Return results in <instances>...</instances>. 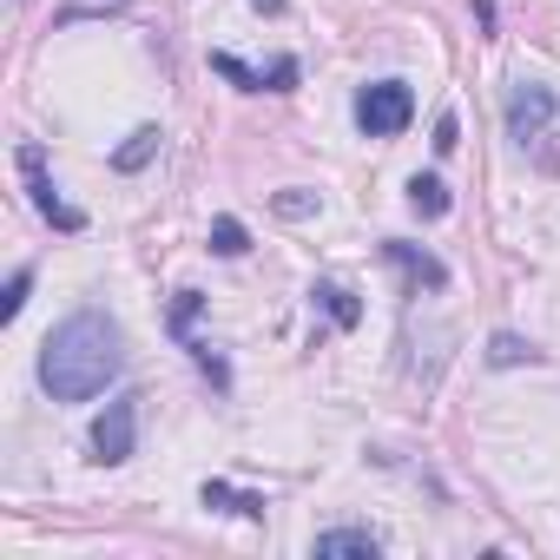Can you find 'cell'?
<instances>
[{
	"label": "cell",
	"instance_id": "cell-1",
	"mask_svg": "<svg viewBox=\"0 0 560 560\" xmlns=\"http://www.w3.org/2000/svg\"><path fill=\"white\" fill-rule=\"evenodd\" d=\"M126 370V337L106 311H73L40 350V389L54 402H93Z\"/></svg>",
	"mask_w": 560,
	"mask_h": 560
},
{
	"label": "cell",
	"instance_id": "cell-2",
	"mask_svg": "<svg viewBox=\"0 0 560 560\" xmlns=\"http://www.w3.org/2000/svg\"><path fill=\"white\" fill-rule=\"evenodd\" d=\"M409 119H416V93H409L402 80H376V86L357 93V126H363V139H396V132H409Z\"/></svg>",
	"mask_w": 560,
	"mask_h": 560
},
{
	"label": "cell",
	"instance_id": "cell-3",
	"mask_svg": "<svg viewBox=\"0 0 560 560\" xmlns=\"http://www.w3.org/2000/svg\"><path fill=\"white\" fill-rule=\"evenodd\" d=\"M553 119H560V93H553V86L521 80V86L508 93V139H514V145L547 139V126H553Z\"/></svg>",
	"mask_w": 560,
	"mask_h": 560
},
{
	"label": "cell",
	"instance_id": "cell-4",
	"mask_svg": "<svg viewBox=\"0 0 560 560\" xmlns=\"http://www.w3.org/2000/svg\"><path fill=\"white\" fill-rule=\"evenodd\" d=\"M132 448H139V396H113L106 416L93 422V462L119 468V462H132Z\"/></svg>",
	"mask_w": 560,
	"mask_h": 560
},
{
	"label": "cell",
	"instance_id": "cell-5",
	"mask_svg": "<svg viewBox=\"0 0 560 560\" xmlns=\"http://www.w3.org/2000/svg\"><path fill=\"white\" fill-rule=\"evenodd\" d=\"M21 172H27V191H34L40 218H54L60 231H80V224H86L73 205H60V191H54V178H47V152H40V145H21Z\"/></svg>",
	"mask_w": 560,
	"mask_h": 560
},
{
	"label": "cell",
	"instance_id": "cell-6",
	"mask_svg": "<svg viewBox=\"0 0 560 560\" xmlns=\"http://www.w3.org/2000/svg\"><path fill=\"white\" fill-rule=\"evenodd\" d=\"M311 553L317 560H376L383 553V534H370V527H330V534L311 540Z\"/></svg>",
	"mask_w": 560,
	"mask_h": 560
},
{
	"label": "cell",
	"instance_id": "cell-7",
	"mask_svg": "<svg viewBox=\"0 0 560 560\" xmlns=\"http://www.w3.org/2000/svg\"><path fill=\"white\" fill-rule=\"evenodd\" d=\"M383 257H396V264L416 277V291H442V284H448V264H442V257H429V250H416V244H402V237H389V244H383Z\"/></svg>",
	"mask_w": 560,
	"mask_h": 560
},
{
	"label": "cell",
	"instance_id": "cell-8",
	"mask_svg": "<svg viewBox=\"0 0 560 560\" xmlns=\"http://www.w3.org/2000/svg\"><path fill=\"white\" fill-rule=\"evenodd\" d=\"M205 508H224V514H244V521H264V494H237L231 481H205Z\"/></svg>",
	"mask_w": 560,
	"mask_h": 560
},
{
	"label": "cell",
	"instance_id": "cell-9",
	"mask_svg": "<svg viewBox=\"0 0 560 560\" xmlns=\"http://www.w3.org/2000/svg\"><path fill=\"white\" fill-rule=\"evenodd\" d=\"M159 139H165L159 126H139V132H132V139H126V145L113 152V172H139V165H152V152H159Z\"/></svg>",
	"mask_w": 560,
	"mask_h": 560
},
{
	"label": "cell",
	"instance_id": "cell-10",
	"mask_svg": "<svg viewBox=\"0 0 560 560\" xmlns=\"http://www.w3.org/2000/svg\"><path fill=\"white\" fill-rule=\"evenodd\" d=\"M311 298H317V304H324V311L337 317V330H357V324H363V304H357V298H350L343 284H317Z\"/></svg>",
	"mask_w": 560,
	"mask_h": 560
},
{
	"label": "cell",
	"instance_id": "cell-11",
	"mask_svg": "<svg viewBox=\"0 0 560 560\" xmlns=\"http://www.w3.org/2000/svg\"><path fill=\"white\" fill-rule=\"evenodd\" d=\"M409 205H416L422 218H448V205H455V198H448V185H442V178H409Z\"/></svg>",
	"mask_w": 560,
	"mask_h": 560
},
{
	"label": "cell",
	"instance_id": "cell-12",
	"mask_svg": "<svg viewBox=\"0 0 560 560\" xmlns=\"http://www.w3.org/2000/svg\"><path fill=\"white\" fill-rule=\"evenodd\" d=\"M488 363H494V370H514V363H540V350L501 330V337H488Z\"/></svg>",
	"mask_w": 560,
	"mask_h": 560
},
{
	"label": "cell",
	"instance_id": "cell-13",
	"mask_svg": "<svg viewBox=\"0 0 560 560\" xmlns=\"http://www.w3.org/2000/svg\"><path fill=\"white\" fill-rule=\"evenodd\" d=\"M211 250H218V257H244V250H250L244 224H237V218H218V224H211Z\"/></svg>",
	"mask_w": 560,
	"mask_h": 560
},
{
	"label": "cell",
	"instance_id": "cell-14",
	"mask_svg": "<svg viewBox=\"0 0 560 560\" xmlns=\"http://www.w3.org/2000/svg\"><path fill=\"white\" fill-rule=\"evenodd\" d=\"M211 67H218V73H224V80H237V86H244V93H264V73H250V67H244V60H237V54H211Z\"/></svg>",
	"mask_w": 560,
	"mask_h": 560
},
{
	"label": "cell",
	"instance_id": "cell-15",
	"mask_svg": "<svg viewBox=\"0 0 560 560\" xmlns=\"http://www.w3.org/2000/svg\"><path fill=\"white\" fill-rule=\"evenodd\" d=\"M27 291H34V270H14V277H8V298H0V317H8V324L21 317V304H27Z\"/></svg>",
	"mask_w": 560,
	"mask_h": 560
},
{
	"label": "cell",
	"instance_id": "cell-16",
	"mask_svg": "<svg viewBox=\"0 0 560 560\" xmlns=\"http://www.w3.org/2000/svg\"><path fill=\"white\" fill-rule=\"evenodd\" d=\"M462 145V132H455V113H442L435 119V152H455Z\"/></svg>",
	"mask_w": 560,
	"mask_h": 560
},
{
	"label": "cell",
	"instance_id": "cell-17",
	"mask_svg": "<svg viewBox=\"0 0 560 560\" xmlns=\"http://www.w3.org/2000/svg\"><path fill=\"white\" fill-rule=\"evenodd\" d=\"M277 211H284V218H304V211H317V198H298V191H291V198H277Z\"/></svg>",
	"mask_w": 560,
	"mask_h": 560
},
{
	"label": "cell",
	"instance_id": "cell-18",
	"mask_svg": "<svg viewBox=\"0 0 560 560\" xmlns=\"http://www.w3.org/2000/svg\"><path fill=\"white\" fill-rule=\"evenodd\" d=\"M250 8H257V14H284V0H250Z\"/></svg>",
	"mask_w": 560,
	"mask_h": 560
}]
</instances>
